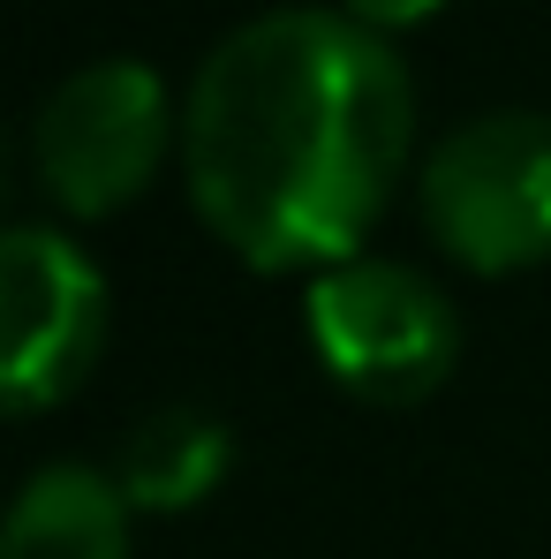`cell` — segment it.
<instances>
[{"label": "cell", "mask_w": 551, "mask_h": 559, "mask_svg": "<svg viewBox=\"0 0 551 559\" xmlns=\"http://www.w3.org/2000/svg\"><path fill=\"white\" fill-rule=\"evenodd\" d=\"M416 159V76L340 8L235 23L182 92V189L250 273L363 258Z\"/></svg>", "instance_id": "cell-1"}, {"label": "cell", "mask_w": 551, "mask_h": 559, "mask_svg": "<svg viewBox=\"0 0 551 559\" xmlns=\"http://www.w3.org/2000/svg\"><path fill=\"white\" fill-rule=\"evenodd\" d=\"M416 212L431 250H446L460 273L514 280L551 258V114L537 106H491L454 121L423 167Z\"/></svg>", "instance_id": "cell-2"}, {"label": "cell", "mask_w": 551, "mask_h": 559, "mask_svg": "<svg viewBox=\"0 0 551 559\" xmlns=\"http://www.w3.org/2000/svg\"><path fill=\"white\" fill-rule=\"evenodd\" d=\"M302 333L318 371L370 408H416L460 364V310L400 258H340L302 287Z\"/></svg>", "instance_id": "cell-3"}, {"label": "cell", "mask_w": 551, "mask_h": 559, "mask_svg": "<svg viewBox=\"0 0 551 559\" xmlns=\"http://www.w3.org/2000/svg\"><path fill=\"white\" fill-rule=\"evenodd\" d=\"M182 159V114L152 61L106 53L69 69L31 121V175L69 219H113Z\"/></svg>", "instance_id": "cell-4"}, {"label": "cell", "mask_w": 551, "mask_h": 559, "mask_svg": "<svg viewBox=\"0 0 551 559\" xmlns=\"http://www.w3.org/2000/svg\"><path fill=\"white\" fill-rule=\"evenodd\" d=\"M113 295L98 258L61 235L8 219L0 227V416H46L106 356Z\"/></svg>", "instance_id": "cell-5"}, {"label": "cell", "mask_w": 551, "mask_h": 559, "mask_svg": "<svg viewBox=\"0 0 551 559\" xmlns=\"http://www.w3.org/2000/svg\"><path fill=\"white\" fill-rule=\"evenodd\" d=\"M129 491L113 468L46 462L0 507V559H129Z\"/></svg>", "instance_id": "cell-6"}, {"label": "cell", "mask_w": 551, "mask_h": 559, "mask_svg": "<svg viewBox=\"0 0 551 559\" xmlns=\"http://www.w3.org/2000/svg\"><path fill=\"white\" fill-rule=\"evenodd\" d=\"M227 468H235V431L196 401H167L129 424L113 484L129 491L136 514H189L227 484Z\"/></svg>", "instance_id": "cell-7"}, {"label": "cell", "mask_w": 551, "mask_h": 559, "mask_svg": "<svg viewBox=\"0 0 551 559\" xmlns=\"http://www.w3.org/2000/svg\"><path fill=\"white\" fill-rule=\"evenodd\" d=\"M446 0H340V15H356L363 31L378 38H393V31H416V23H431Z\"/></svg>", "instance_id": "cell-8"}, {"label": "cell", "mask_w": 551, "mask_h": 559, "mask_svg": "<svg viewBox=\"0 0 551 559\" xmlns=\"http://www.w3.org/2000/svg\"><path fill=\"white\" fill-rule=\"evenodd\" d=\"M8 197H15V152H8V129H0V212H8ZM8 227V219H0Z\"/></svg>", "instance_id": "cell-9"}]
</instances>
